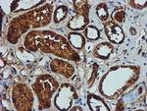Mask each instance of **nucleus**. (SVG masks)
I'll return each instance as SVG.
<instances>
[{"label": "nucleus", "instance_id": "obj_1", "mask_svg": "<svg viewBox=\"0 0 147 111\" xmlns=\"http://www.w3.org/2000/svg\"><path fill=\"white\" fill-rule=\"evenodd\" d=\"M105 32L109 39L114 43H121L125 39L123 30L121 29L120 26L116 25L114 23L110 22L105 26Z\"/></svg>", "mask_w": 147, "mask_h": 111}, {"label": "nucleus", "instance_id": "obj_2", "mask_svg": "<svg viewBox=\"0 0 147 111\" xmlns=\"http://www.w3.org/2000/svg\"><path fill=\"white\" fill-rule=\"evenodd\" d=\"M86 19L82 15H78L76 17L71 19V21L68 24V28L72 30H80L84 29L85 24H86Z\"/></svg>", "mask_w": 147, "mask_h": 111}, {"label": "nucleus", "instance_id": "obj_3", "mask_svg": "<svg viewBox=\"0 0 147 111\" xmlns=\"http://www.w3.org/2000/svg\"><path fill=\"white\" fill-rule=\"evenodd\" d=\"M113 51V46L109 43H100L96 47L95 53L100 58H107Z\"/></svg>", "mask_w": 147, "mask_h": 111}, {"label": "nucleus", "instance_id": "obj_4", "mask_svg": "<svg viewBox=\"0 0 147 111\" xmlns=\"http://www.w3.org/2000/svg\"><path fill=\"white\" fill-rule=\"evenodd\" d=\"M69 41L72 43V45L75 48L80 49L84 45V39L80 34H77V32H71L69 35Z\"/></svg>", "mask_w": 147, "mask_h": 111}, {"label": "nucleus", "instance_id": "obj_5", "mask_svg": "<svg viewBox=\"0 0 147 111\" xmlns=\"http://www.w3.org/2000/svg\"><path fill=\"white\" fill-rule=\"evenodd\" d=\"M68 12V8L64 5L59 6L58 8L56 9L55 14H54V21L55 23H60L61 21H63L65 19L66 15H67Z\"/></svg>", "mask_w": 147, "mask_h": 111}, {"label": "nucleus", "instance_id": "obj_6", "mask_svg": "<svg viewBox=\"0 0 147 111\" xmlns=\"http://www.w3.org/2000/svg\"><path fill=\"white\" fill-rule=\"evenodd\" d=\"M85 35H86V37L88 39H90V41H95L99 37V30L96 29L95 27H93V26H89V27L86 28V30H85Z\"/></svg>", "mask_w": 147, "mask_h": 111}, {"label": "nucleus", "instance_id": "obj_7", "mask_svg": "<svg viewBox=\"0 0 147 111\" xmlns=\"http://www.w3.org/2000/svg\"><path fill=\"white\" fill-rule=\"evenodd\" d=\"M96 13L98 15V18L102 21H105L108 19V10H107V6L104 3H101L97 6L96 8Z\"/></svg>", "mask_w": 147, "mask_h": 111}, {"label": "nucleus", "instance_id": "obj_8", "mask_svg": "<svg viewBox=\"0 0 147 111\" xmlns=\"http://www.w3.org/2000/svg\"><path fill=\"white\" fill-rule=\"evenodd\" d=\"M112 19H113V20H115L116 22H118V23L124 22V20H125V13H124V11L120 10V9H118V10H115L112 13Z\"/></svg>", "mask_w": 147, "mask_h": 111}, {"label": "nucleus", "instance_id": "obj_9", "mask_svg": "<svg viewBox=\"0 0 147 111\" xmlns=\"http://www.w3.org/2000/svg\"><path fill=\"white\" fill-rule=\"evenodd\" d=\"M73 110H82V107H74Z\"/></svg>", "mask_w": 147, "mask_h": 111}]
</instances>
